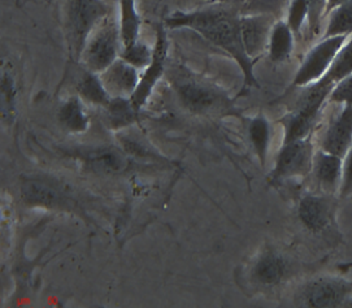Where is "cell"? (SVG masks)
Masks as SVG:
<instances>
[{"label":"cell","instance_id":"1","mask_svg":"<svg viewBox=\"0 0 352 308\" xmlns=\"http://www.w3.org/2000/svg\"><path fill=\"white\" fill-rule=\"evenodd\" d=\"M241 17L223 10H207L197 12H178L165 20L169 28H188L221 48L238 63L243 73V91L250 87H260L255 74V61L248 58L241 38Z\"/></svg>","mask_w":352,"mask_h":308},{"label":"cell","instance_id":"2","mask_svg":"<svg viewBox=\"0 0 352 308\" xmlns=\"http://www.w3.org/2000/svg\"><path fill=\"white\" fill-rule=\"evenodd\" d=\"M334 83L324 77L315 83L299 87L302 94L296 99L293 109L281 120L285 131L283 143L294 142L312 137L317 120L328 106V98Z\"/></svg>","mask_w":352,"mask_h":308},{"label":"cell","instance_id":"3","mask_svg":"<svg viewBox=\"0 0 352 308\" xmlns=\"http://www.w3.org/2000/svg\"><path fill=\"white\" fill-rule=\"evenodd\" d=\"M175 87L182 104L198 116H225L236 113L234 102L213 83L190 74H181Z\"/></svg>","mask_w":352,"mask_h":308},{"label":"cell","instance_id":"4","mask_svg":"<svg viewBox=\"0 0 352 308\" xmlns=\"http://www.w3.org/2000/svg\"><path fill=\"white\" fill-rule=\"evenodd\" d=\"M294 303L311 308L352 306V281L338 276H316L299 287Z\"/></svg>","mask_w":352,"mask_h":308},{"label":"cell","instance_id":"5","mask_svg":"<svg viewBox=\"0 0 352 308\" xmlns=\"http://www.w3.org/2000/svg\"><path fill=\"white\" fill-rule=\"evenodd\" d=\"M120 45V25L116 24L109 14L96 25L83 47L80 60L85 69L96 74L106 71L118 59Z\"/></svg>","mask_w":352,"mask_h":308},{"label":"cell","instance_id":"6","mask_svg":"<svg viewBox=\"0 0 352 308\" xmlns=\"http://www.w3.org/2000/svg\"><path fill=\"white\" fill-rule=\"evenodd\" d=\"M107 16L109 10L102 0H72L67 12V36L74 59H80L91 32Z\"/></svg>","mask_w":352,"mask_h":308},{"label":"cell","instance_id":"7","mask_svg":"<svg viewBox=\"0 0 352 308\" xmlns=\"http://www.w3.org/2000/svg\"><path fill=\"white\" fill-rule=\"evenodd\" d=\"M350 36H322L307 52L305 60L294 78V87H305L320 81L331 67L340 47Z\"/></svg>","mask_w":352,"mask_h":308},{"label":"cell","instance_id":"8","mask_svg":"<svg viewBox=\"0 0 352 308\" xmlns=\"http://www.w3.org/2000/svg\"><path fill=\"white\" fill-rule=\"evenodd\" d=\"M315 153L316 147L312 137L282 144L274 169L270 173V181L281 182L285 179L311 175Z\"/></svg>","mask_w":352,"mask_h":308},{"label":"cell","instance_id":"9","mask_svg":"<svg viewBox=\"0 0 352 308\" xmlns=\"http://www.w3.org/2000/svg\"><path fill=\"white\" fill-rule=\"evenodd\" d=\"M336 211V197L322 192L307 194L300 199L298 206V216L300 223L314 234H320L334 224Z\"/></svg>","mask_w":352,"mask_h":308},{"label":"cell","instance_id":"10","mask_svg":"<svg viewBox=\"0 0 352 308\" xmlns=\"http://www.w3.org/2000/svg\"><path fill=\"white\" fill-rule=\"evenodd\" d=\"M23 201L30 207H42L47 210H72L76 201L47 178H25L21 184Z\"/></svg>","mask_w":352,"mask_h":308},{"label":"cell","instance_id":"11","mask_svg":"<svg viewBox=\"0 0 352 308\" xmlns=\"http://www.w3.org/2000/svg\"><path fill=\"white\" fill-rule=\"evenodd\" d=\"M293 273L289 259L276 250L263 251L251 267V280L261 289H274L285 284Z\"/></svg>","mask_w":352,"mask_h":308},{"label":"cell","instance_id":"12","mask_svg":"<svg viewBox=\"0 0 352 308\" xmlns=\"http://www.w3.org/2000/svg\"><path fill=\"white\" fill-rule=\"evenodd\" d=\"M334 107H338V111L321 133L317 148L344 157L352 146V106Z\"/></svg>","mask_w":352,"mask_h":308},{"label":"cell","instance_id":"13","mask_svg":"<svg viewBox=\"0 0 352 308\" xmlns=\"http://www.w3.org/2000/svg\"><path fill=\"white\" fill-rule=\"evenodd\" d=\"M166 54H168V39H166L164 28L160 26L157 30L156 46L153 48V61L146 68L138 83V87L130 98V102L137 112H140V109L146 104V102L151 96L155 85L163 77Z\"/></svg>","mask_w":352,"mask_h":308},{"label":"cell","instance_id":"14","mask_svg":"<svg viewBox=\"0 0 352 308\" xmlns=\"http://www.w3.org/2000/svg\"><path fill=\"white\" fill-rule=\"evenodd\" d=\"M241 38L250 59L256 61L268 51L272 29L276 23L268 14H251L241 17Z\"/></svg>","mask_w":352,"mask_h":308},{"label":"cell","instance_id":"15","mask_svg":"<svg viewBox=\"0 0 352 308\" xmlns=\"http://www.w3.org/2000/svg\"><path fill=\"white\" fill-rule=\"evenodd\" d=\"M342 166L343 157L316 148L311 176L315 181L318 192L331 197H337L340 194Z\"/></svg>","mask_w":352,"mask_h":308},{"label":"cell","instance_id":"16","mask_svg":"<svg viewBox=\"0 0 352 308\" xmlns=\"http://www.w3.org/2000/svg\"><path fill=\"white\" fill-rule=\"evenodd\" d=\"M99 77L112 98H131L141 80L138 69L122 58L111 64Z\"/></svg>","mask_w":352,"mask_h":308},{"label":"cell","instance_id":"17","mask_svg":"<svg viewBox=\"0 0 352 308\" xmlns=\"http://www.w3.org/2000/svg\"><path fill=\"white\" fill-rule=\"evenodd\" d=\"M87 164L93 166L95 170L104 173H118L126 168V157L118 148L99 147L94 150L85 151L80 155Z\"/></svg>","mask_w":352,"mask_h":308},{"label":"cell","instance_id":"18","mask_svg":"<svg viewBox=\"0 0 352 308\" xmlns=\"http://www.w3.org/2000/svg\"><path fill=\"white\" fill-rule=\"evenodd\" d=\"M76 87L82 100L98 107H108V104L112 100V96L108 94L99 74L87 69L83 71L80 80L77 81Z\"/></svg>","mask_w":352,"mask_h":308},{"label":"cell","instance_id":"19","mask_svg":"<svg viewBox=\"0 0 352 308\" xmlns=\"http://www.w3.org/2000/svg\"><path fill=\"white\" fill-rule=\"evenodd\" d=\"M61 126L69 133H83L90 125V119L78 96H72L65 100L59 109Z\"/></svg>","mask_w":352,"mask_h":308},{"label":"cell","instance_id":"20","mask_svg":"<svg viewBox=\"0 0 352 308\" xmlns=\"http://www.w3.org/2000/svg\"><path fill=\"white\" fill-rule=\"evenodd\" d=\"M294 45H295V36L290 26L286 21H277L272 29L270 45H268L270 60L274 63H281L289 59L293 54Z\"/></svg>","mask_w":352,"mask_h":308},{"label":"cell","instance_id":"21","mask_svg":"<svg viewBox=\"0 0 352 308\" xmlns=\"http://www.w3.org/2000/svg\"><path fill=\"white\" fill-rule=\"evenodd\" d=\"M120 36L122 48L138 42L141 20L135 10V0H120Z\"/></svg>","mask_w":352,"mask_h":308},{"label":"cell","instance_id":"22","mask_svg":"<svg viewBox=\"0 0 352 308\" xmlns=\"http://www.w3.org/2000/svg\"><path fill=\"white\" fill-rule=\"evenodd\" d=\"M106 109L107 124L112 129H122L137 121L138 112L133 107L130 98H112Z\"/></svg>","mask_w":352,"mask_h":308},{"label":"cell","instance_id":"23","mask_svg":"<svg viewBox=\"0 0 352 308\" xmlns=\"http://www.w3.org/2000/svg\"><path fill=\"white\" fill-rule=\"evenodd\" d=\"M248 135L256 156L260 160V164L261 166H265L270 142V125L268 120L265 119L263 115L250 120Z\"/></svg>","mask_w":352,"mask_h":308},{"label":"cell","instance_id":"24","mask_svg":"<svg viewBox=\"0 0 352 308\" xmlns=\"http://www.w3.org/2000/svg\"><path fill=\"white\" fill-rule=\"evenodd\" d=\"M322 36H352V0H347L327 16ZM321 36V38H322Z\"/></svg>","mask_w":352,"mask_h":308},{"label":"cell","instance_id":"25","mask_svg":"<svg viewBox=\"0 0 352 308\" xmlns=\"http://www.w3.org/2000/svg\"><path fill=\"white\" fill-rule=\"evenodd\" d=\"M0 103H1V121L7 125H12L16 119V100H17V87L10 72L1 73V86H0Z\"/></svg>","mask_w":352,"mask_h":308},{"label":"cell","instance_id":"26","mask_svg":"<svg viewBox=\"0 0 352 308\" xmlns=\"http://www.w3.org/2000/svg\"><path fill=\"white\" fill-rule=\"evenodd\" d=\"M350 74H352V36H349L340 47L324 78L336 85Z\"/></svg>","mask_w":352,"mask_h":308},{"label":"cell","instance_id":"27","mask_svg":"<svg viewBox=\"0 0 352 308\" xmlns=\"http://www.w3.org/2000/svg\"><path fill=\"white\" fill-rule=\"evenodd\" d=\"M286 23L290 26L295 39L303 36L305 26L308 29L309 23V4L307 0H293L287 12Z\"/></svg>","mask_w":352,"mask_h":308},{"label":"cell","instance_id":"28","mask_svg":"<svg viewBox=\"0 0 352 308\" xmlns=\"http://www.w3.org/2000/svg\"><path fill=\"white\" fill-rule=\"evenodd\" d=\"M153 51L144 43L137 42L133 46L128 48H122L121 58L128 61L133 67L137 69H144L150 65L153 61Z\"/></svg>","mask_w":352,"mask_h":308},{"label":"cell","instance_id":"29","mask_svg":"<svg viewBox=\"0 0 352 308\" xmlns=\"http://www.w3.org/2000/svg\"><path fill=\"white\" fill-rule=\"evenodd\" d=\"M329 106H352V74L336 83L328 98Z\"/></svg>","mask_w":352,"mask_h":308},{"label":"cell","instance_id":"30","mask_svg":"<svg viewBox=\"0 0 352 308\" xmlns=\"http://www.w3.org/2000/svg\"><path fill=\"white\" fill-rule=\"evenodd\" d=\"M309 4V23H308V36L311 39L320 36L321 25L325 20L327 12V0H307Z\"/></svg>","mask_w":352,"mask_h":308},{"label":"cell","instance_id":"31","mask_svg":"<svg viewBox=\"0 0 352 308\" xmlns=\"http://www.w3.org/2000/svg\"><path fill=\"white\" fill-rule=\"evenodd\" d=\"M340 198L352 197V146L343 157L342 166V182H340Z\"/></svg>","mask_w":352,"mask_h":308},{"label":"cell","instance_id":"32","mask_svg":"<svg viewBox=\"0 0 352 308\" xmlns=\"http://www.w3.org/2000/svg\"><path fill=\"white\" fill-rule=\"evenodd\" d=\"M347 0H327V12H325V19L329 13L331 12L333 10L338 8L343 3H346Z\"/></svg>","mask_w":352,"mask_h":308}]
</instances>
